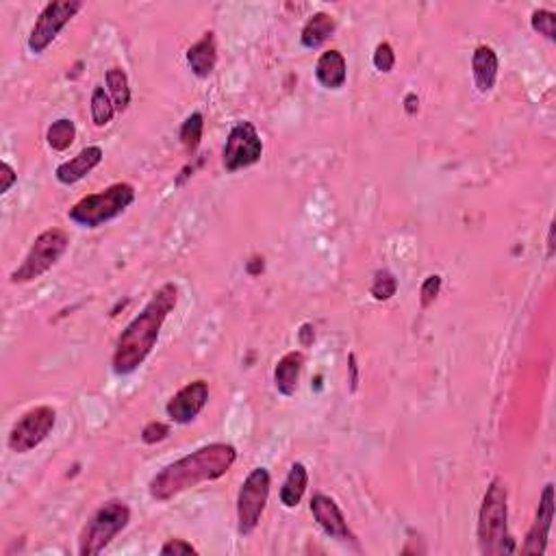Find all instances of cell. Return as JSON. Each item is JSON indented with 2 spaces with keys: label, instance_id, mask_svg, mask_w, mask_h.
<instances>
[{
  "label": "cell",
  "instance_id": "d4e9b609",
  "mask_svg": "<svg viewBox=\"0 0 556 556\" xmlns=\"http://www.w3.org/2000/svg\"><path fill=\"white\" fill-rule=\"evenodd\" d=\"M370 293L374 300L379 302H387L391 300L393 296L398 293V278L393 272L390 270H379L374 274V278H372V287H370Z\"/></svg>",
  "mask_w": 556,
  "mask_h": 556
},
{
  "label": "cell",
  "instance_id": "ac0fdd59",
  "mask_svg": "<svg viewBox=\"0 0 556 556\" xmlns=\"http://www.w3.org/2000/svg\"><path fill=\"white\" fill-rule=\"evenodd\" d=\"M304 367V354L300 350H291L278 361L274 367V387L281 396L291 398L298 390V381H300Z\"/></svg>",
  "mask_w": 556,
  "mask_h": 556
},
{
  "label": "cell",
  "instance_id": "3957f363",
  "mask_svg": "<svg viewBox=\"0 0 556 556\" xmlns=\"http://www.w3.org/2000/svg\"><path fill=\"white\" fill-rule=\"evenodd\" d=\"M476 533L485 556L513 554L517 550L516 539L508 533V491L502 479H493L482 496Z\"/></svg>",
  "mask_w": 556,
  "mask_h": 556
},
{
  "label": "cell",
  "instance_id": "7402d4cb",
  "mask_svg": "<svg viewBox=\"0 0 556 556\" xmlns=\"http://www.w3.org/2000/svg\"><path fill=\"white\" fill-rule=\"evenodd\" d=\"M202 133H204V115L201 112H193L185 118V122L181 124V129H178V139H181L183 148L190 157H193L201 148V141H202Z\"/></svg>",
  "mask_w": 556,
  "mask_h": 556
},
{
  "label": "cell",
  "instance_id": "7c38bea8",
  "mask_svg": "<svg viewBox=\"0 0 556 556\" xmlns=\"http://www.w3.org/2000/svg\"><path fill=\"white\" fill-rule=\"evenodd\" d=\"M552 522H554V485L548 482L543 487L542 498H539V507L537 513H534L533 526L526 534V542L522 545V554H533V556H542L548 550V539L550 531H552Z\"/></svg>",
  "mask_w": 556,
  "mask_h": 556
},
{
  "label": "cell",
  "instance_id": "d6a6232c",
  "mask_svg": "<svg viewBox=\"0 0 556 556\" xmlns=\"http://www.w3.org/2000/svg\"><path fill=\"white\" fill-rule=\"evenodd\" d=\"M348 367H350V390L356 391V387H359V365H356L354 354L348 356Z\"/></svg>",
  "mask_w": 556,
  "mask_h": 556
},
{
  "label": "cell",
  "instance_id": "1f68e13d",
  "mask_svg": "<svg viewBox=\"0 0 556 556\" xmlns=\"http://www.w3.org/2000/svg\"><path fill=\"white\" fill-rule=\"evenodd\" d=\"M298 339H300L304 348H309V345L316 342V328H313L311 324H302L300 330H298Z\"/></svg>",
  "mask_w": 556,
  "mask_h": 556
},
{
  "label": "cell",
  "instance_id": "ba28073f",
  "mask_svg": "<svg viewBox=\"0 0 556 556\" xmlns=\"http://www.w3.org/2000/svg\"><path fill=\"white\" fill-rule=\"evenodd\" d=\"M264 157V139H261L259 130L248 120H239L229 130L227 144L222 150V166L224 170L235 175V172L246 170L259 164Z\"/></svg>",
  "mask_w": 556,
  "mask_h": 556
},
{
  "label": "cell",
  "instance_id": "83f0119b",
  "mask_svg": "<svg viewBox=\"0 0 556 556\" xmlns=\"http://www.w3.org/2000/svg\"><path fill=\"white\" fill-rule=\"evenodd\" d=\"M442 276L439 274H430L424 278L422 287H419V302H422V309H428L430 304H435V300L442 293Z\"/></svg>",
  "mask_w": 556,
  "mask_h": 556
},
{
  "label": "cell",
  "instance_id": "6da1fadb",
  "mask_svg": "<svg viewBox=\"0 0 556 556\" xmlns=\"http://www.w3.org/2000/svg\"><path fill=\"white\" fill-rule=\"evenodd\" d=\"M181 290L176 282H166L152 293V298L141 309L139 316L130 319V324L122 330L115 342L112 367L118 376H129L138 372L144 361L148 359L159 342L161 328H164L167 316L176 309Z\"/></svg>",
  "mask_w": 556,
  "mask_h": 556
},
{
  "label": "cell",
  "instance_id": "836d02e7",
  "mask_svg": "<svg viewBox=\"0 0 556 556\" xmlns=\"http://www.w3.org/2000/svg\"><path fill=\"white\" fill-rule=\"evenodd\" d=\"M246 272H248L250 276H259L261 272H264V256H253V259L246 264Z\"/></svg>",
  "mask_w": 556,
  "mask_h": 556
},
{
  "label": "cell",
  "instance_id": "52a82bcc",
  "mask_svg": "<svg viewBox=\"0 0 556 556\" xmlns=\"http://www.w3.org/2000/svg\"><path fill=\"white\" fill-rule=\"evenodd\" d=\"M270 487L272 476L265 468H255L241 482L238 493V531L241 537H248L259 526L270 500Z\"/></svg>",
  "mask_w": 556,
  "mask_h": 556
},
{
  "label": "cell",
  "instance_id": "cb8c5ba5",
  "mask_svg": "<svg viewBox=\"0 0 556 556\" xmlns=\"http://www.w3.org/2000/svg\"><path fill=\"white\" fill-rule=\"evenodd\" d=\"M76 139V124L70 118H59L46 130V144L55 152H66Z\"/></svg>",
  "mask_w": 556,
  "mask_h": 556
},
{
  "label": "cell",
  "instance_id": "4fadbf2b",
  "mask_svg": "<svg viewBox=\"0 0 556 556\" xmlns=\"http://www.w3.org/2000/svg\"><path fill=\"white\" fill-rule=\"evenodd\" d=\"M311 513L318 526L322 528L324 534H328L330 539L354 542V534L350 531L348 522H345V516L333 498L324 496V493H316V496L311 498Z\"/></svg>",
  "mask_w": 556,
  "mask_h": 556
},
{
  "label": "cell",
  "instance_id": "f1b7e54d",
  "mask_svg": "<svg viewBox=\"0 0 556 556\" xmlns=\"http://www.w3.org/2000/svg\"><path fill=\"white\" fill-rule=\"evenodd\" d=\"M170 437V426H167L166 422H148L144 426V430H141V442L148 444V445H155V444H161L164 439Z\"/></svg>",
  "mask_w": 556,
  "mask_h": 556
},
{
  "label": "cell",
  "instance_id": "d6986e66",
  "mask_svg": "<svg viewBox=\"0 0 556 556\" xmlns=\"http://www.w3.org/2000/svg\"><path fill=\"white\" fill-rule=\"evenodd\" d=\"M335 29H337V22H335L333 15L327 13V12L313 13L311 18L307 20V24L302 26L300 44L304 46V49L316 50L324 44V41L333 38Z\"/></svg>",
  "mask_w": 556,
  "mask_h": 556
},
{
  "label": "cell",
  "instance_id": "603a6c76",
  "mask_svg": "<svg viewBox=\"0 0 556 556\" xmlns=\"http://www.w3.org/2000/svg\"><path fill=\"white\" fill-rule=\"evenodd\" d=\"M89 109H92V120L98 129H104L112 124V120L118 113L115 104L109 96V92L103 85H96L92 92V101H89Z\"/></svg>",
  "mask_w": 556,
  "mask_h": 556
},
{
  "label": "cell",
  "instance_id": "e0dca14e",
  "mask_svg": "<svg viewBox=\"0 0 556 556\" xmlns=\"http://www.w3.org/2000/svg\"><path fill=\"white\" fill-rule=\"evenodd\" d=\"M316 78L324 89H342L348 81V61L339 50H327L316 64Z\"/></svg>",
  "mask_w": 556,
  "mask_h": 556
},
{
  "label": "cell",
  "instance_id": "484cf974",
  "mask_svg": "<svg viewBox=\"0 0 556 556\" xmlns=\"http://www.w3.org/2000/svg\"><path fill=\"white\" fill-rule=\"evenodd\" d=\"M531 26L534 33L543 35L548 41L556 40V13L548 9H534L531 15Z\"/></svg>",
  "mask_w": 556,
  "mask_h": 556
},
{
  "label": "cell",
  "instance_id": "e575fe53",
  "mask_svg": "<svg viewBox=\"0 0 556 556\" xmlns=\"http://www.w3.org/2000/svg\"><path fill=\"white\" fill-rule=\"evenodd\" d=\"M417 107H419L417 96H416V94H408V96L405 98V109H407V113H408V115H413V113L417 112Z\"/></svg>",
  "mask_w": 556,
  "mask_h": 556
},
{
  "label": "cell",
  "instance_id": "f546056e",
  "mask_svg": "<svg viewBox=\"0 0 556 556\" xmlns=\"http://www.w3.org/2000/svg\"><path fill=\"white\" fill-rule=\"evenodd\" d=\"M161 554H164V556L198 554V550L193 548L190 542H185V539H167V542L161 545Z\"/></svg>",
  "mask_w": 556,
  "mask_h": 556
},
{
  "label": "cell",
  "instance_id": "9a60e30c",
  "mask_svg": "<svg viewBox=\"0 0 556 556\" xmlns=\"http://www.w3.org/2000/svg\"><path fill=\"white\" fill-rule=\"evenodd\" d=\"M498 70H500L498 52L487 44L476 46L474 55H471V76H474V85L480 94H489L496 87Z\"/></svg>",
  "mask_w": 556,
  "mask_h": 556
},
{
  "label": "cell",
  "instance_id": "5b68a950",
  "mask_svg": "<svg viewBox=\"0 0 556 556\" xmlns=\"http://www.w3.org/2000/svg\"><path fill=\"white\" fill-rule=\"evenodd\" d=\"M130 524V508L122 500H109L89 517L78 537V554L96 556L101 554L120 533L127 531Z\"/></svg>",
  "mask_w": 556,
  "mask_h": 556
},
{
  "label": "cell",
  "instance_id": "4316f807",
  "mask_svg": "<svg viewBox=\"0 0 556 556\" xmlns=\"http://www.w3.org/2000/svg\"><path fill=\"white\" fill-rule=\"evenodd\" d=\"M372 64H374L376 70L382 72V75H390L393 66H396V52H393V46L390 41H381V44L376 46Z\"/></svg>",
  "mask_w": 556,
  "mask_h": 556
},
{
  "label": "cell",
  "instance_id": "30bf717a",
  "mask_svg": "<svg viewBox=\"0 0 556 556\" xmlns=\"http://www.w3.org/2000/svg\"><path fill=\"white\" fill-rule=\"evenodd\" d=\"M83 3L81 0H55L49 3L41 9L40 18L35 20L33 29L29 35V50L33 55H41V52L49 50V46L59 38L61 31L72 22V18L81 12Z\"/></svg>",
  "mask_w": 556,
  "mask_h": 556
},
{
  "label": "cell",
  "instance_id": "d590c367",
  "mask_svg": "<svg viewBox=\"0 0 556 556\" xmlns=\"http://www.w3.org/2000/svg\"><path fill=\"white\" fill-rule=\"evenodd\" d=\"M554 255V222L550 224V230H548V256Z\"/></svg>",
  "mask_w": 556,
  "mask_h": 556
},
{
  "label": "cell",
  "instance_id": "44dd1931",
  "mask_svg": "<svg viewBox=\"0 0 556 556\" xmlns=\"http://www.w3.org/2000/svg\"><path fill=\"white\" fill-rule=\"evenodd\" d=\"M104 81H107V92L109 96H112L118 113L127 112L130 104V83L127 72H124L122 67H109Z\"/></svg>",
  "mask_w": 556,
  "mask_h": 556
},
{
  "label": "cell",
  "instance_id": "7a4b0ae2",
  "mask_svg": "<svg viewBox=\"0 0 556 556\" xmlns=\"http://www.w3.org/2000/svg\"><path fill=\"white\" fill-rule=\"evenodd\" d=\"M235 461H238L235 445L222 442L202 445V448L193 450V453L157 471L148 485L150 498L157 502L175 500L176 496L202 485V482H213L227 476Z\"/></svg>",
  "mask_w": 556,
  "mask_h": 556
},
{
  "label": "cell",
  "instance_id": "5bb4252c",
  "mask_svg": "<svg viewBox=\"0 0 556 556\" xmlns=\"http://www.w3.org/2000/svg\"><path fill=\"white\" fill-rule=\"evenodd\" d=\"M104 152L101 146H87L78 152L76 157H72L70 161H64L61 166H57L55 178L61 183V185H76L78 181H83L89 172L96 170L98 166L103 164Z\"/></svg>",
  "mask_w": 556,
  "mask_h": 556
},
{
  "label": "cell",
  "instance_id": "277c9868",
  "mask_svg": "<svg viewBox=\"0 0 556 556\" xmlns=\"http://www.w3.org/2000/svg\"><path fill=\"white\" fill-rule=\"evenodd\" d=\"M138 198V192L130 183H113L107 190L98 193H89L81 198L75 207L67 211L70 222L83 229H101L107 222L122 215Z\"/></svg>",
  "mask_w": 556,
  "mask_h": 556
},
{
  "label": "cell",
  "instance_id": "8992f818",
  "mask_svg": "<svg viewBox=\"0 0 556 556\" xmlns=\"http://www.w3.org/2000/svg\"><path fill=\"white\" fill-rule=\"evenodd\" d=\"M70 248V235L64 229H49L35 238L33 246L26 253L24 261L9 276L13 285H26V282L38 281L50 272L61 261V256Z\"/></svg>",
  "mask_w": 556,
  "mask_h": 556
},
{
  "label": "cell",
  "instance_id": "8fae6325",
  "mask_svg": "<svg viewBox=\"0 0 556 556\" xmlns=\"http://www.w3.org/2000/svg\"><path fill=\"white\" fill-rule=\"evenodd\" d=\"M209 402V382L192 381L167 400L166 413L175 424H190L202 413Z\"/></svg>",
  "mask_w": 556,
  "mask_h": 556
},
{
  "label": "cell",
  "instance_id": "ffe728a7",
  "mask_svg": "<svg viewBox=\"0 0 556 556\" xmlns=\"http://www.w3.org/2000/svg\"><path fill=\"white\" fill-rule=\"evenodd\" d=\"M309 471L302 463H293L290 474L281 487V505L285 508H296L307 493Z\"/></svg>",
  "mask_w": 556,
  "mask_h": 556
},
{
  "label": "cell",
  "instance_id": "4dcf8cb0",
  "mask_svg": "<svg viewBox=\"0 0 556 556\" xmlns=\"http://www.w3.org/2000/svg\"><path fill=\"white\" fill-rule=\"evenodd\" d=\"M0 176H3V183H0V193H7L15 183H18V175H15V170L7 164V161L0 164Z\"/></svg>",
  "mask_w": 556,
  "mask_h": 556
},
{
  "label": "cell",
  "instance_id": "2e32d148",
  "mask_svg": "<svg viewBox=\"0 0 556 556\" xmlns=\"http://www.w3.org/2000/svg\"><path fill=\"white\" fill-rule=\"evenodd\" d=\"M187 64H190L193 76L209 78L218 66V41H215L213 31H207L196 44L187 49Z\"/></svg>",
  "mask_w": 556,
  "mask_h": 556
},
{
  "label": "cell",
  "instance_id": "9c48e42d",
  "mask_svg": "<svg viewBox=\"0 0 556 556\" xmlns=\"http://www.w3.org/2000/svg\"><path fill=\"white\" fill-rule=\"evenodd\" d=\"M57 426V411L49 405H40L29 408L18 422L13 424L12 433H9V450L15 454H29L46 439Z\"/></svg>",
  "mask_w": 556,
  "mask_h": 556
}]
</instances>
